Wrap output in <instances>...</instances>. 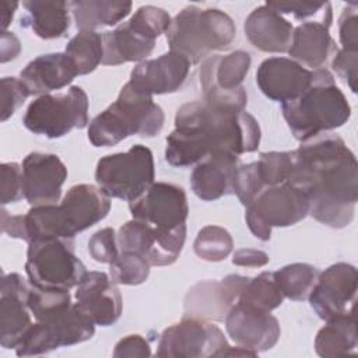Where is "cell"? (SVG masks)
Here are the masks:
<instances>
[{"mask_svg": "<svg viewBox=\"0 0 358 358\" xmlns=\"http://www.w3.org/2000/svg\"><path fill=\"white\" fill-rule=\"evenodd\" d=\"M288 183L301 189L309 200V214L331 228L351 224L358 201V164L345 141L322 133L292 151Z\"/></svg>", "mask_w": 358, "mask_h": 358, "instance_id": "6da1fadb", "label": "cell"}, {"mask_svg": "<svg viewBox=\"0 0 358 358\" xmlns=\"http://www.w3.org/2000/svg\"><path fill=\"white\" fill-rule=\"evenodd\" d=\"M260 126L246 110L214 106L193 101L183 103L175 115V130L166 137L165 159L186 168L217 150L235 155L253 152L260 144Z\"/></svg>", "mask_w": 358, "mask_h": 358, "instance_id": "7a4b0ae2", "label": "cell"}, {"mask_svg": "<svg viewBox=\"0 0 358 358\" xmlns=\"http://www.w3.org/2000/svg\"><path fill=\"white\" fill-rule=\"evenodd\" d=\"M281 110L291 133L301 143L341 127L351 116V106L327 69L313 70L308 90L282 103Z\"/></svg>", "mask_w": 358, "mask_h": 358, "instance_id": "3957f363", "label": "cell"}, {"mask_svg": "<svg viewBox=\"0 0 358 358\" xmlns=\"http://www.w3.org/2000/svg\"><path fill=\"white\" fill-rule=\"evenodd\" d=\"M164 122V110L152 96L126 83L117 99L90 122L88 140L94 147H110L134 134L154 137Z\"/></svg>", "mask_w": 358, "mask_h": 358, "instance_id": "277c9868", "label": "cell"}, {"mask_svg": "<svg viewBox=\"0 0 358 358\" xmlns=\"http://www.w3.org/2000/svg\"><path fill=\"white\" fill-rule=\"evenodd\" d=\"M165 34L169 50L197 64L210 53L227 49L236 35V28L232 18L218 8L201 10L187 6L172 18Z\"/></svg>", "mask_w": 358, "mask_h": 358, "instance_id": "5b68a950", "label": "cell"}, {"mask_svg": "<svg viewBox=\"0 0 358 358\" xmlns=\"http://www.w3.org/2000/svg\"><path fill=\"white\" fill-rule=\"evenodd\" d=\"M171 15L159 7L143 6L129 21L102 34L103 66L143 62L154 50L155 39L171 25Z\"/></svg>", "mask_w": 358, "mask_h": 358, "instance_id": "8992f818", "label": "cell"}, {"mask_svg": "<svg viewBox=\"0 0 358 358\" xmlns=\"http://www.w3.org/2000/svg\"><path fill=\"white\" fill-rule=\"evenodd\" d=\"M25 273L31 285L48 289L77 287L87 270L76 256L73 239H43L28 243Z\"/></svg>", "mask_w": 358, "mask_h": 358, "instance_id": "52a82bcc", "label": "cell"}, {"mask_svg": "<svg viewBox=\"0 0 358 358\" xmlns=\"http://www.w3.org/2000/svg\"><path fill=\"white\" fill-rule=\"evenodd\" d=\"M154 178L152 152L143 144L102 157L95 169L96 185L109 197L129 203L138 199L154 183Z\"/></svg>", "mask_w": 358, "mask_h": 358, "instance_id": "ba28073f", "label": "cell"}, {"mask_svg": "<svg viewBox=\"0 0 358 358\" xmlns=\"http://www.w3.org/2000/svg\"><path fill=\"white\" fill-rule=\"evenodd\" d=\"M22 123L34 134L60 138L88 124V96L78 85L64 94L41 95L28 105Z\"/></svg>", "mask_w": 358, "mask_h": 358, "instance_id": "9c48e42d", "label": "cell"}, {"mask_svg": "<svg viewBox=\"0 0 358 358\" xmlns=\"http://www.w3.org/2000/svg\"><path fill=\"white\" fill-rule=\"evenodd\" d=\"M309 214L308 196L296 186L285 182L266 186L255 200L246 206V224L257 239L266 242L273 227H291Z\"/></svg>", "mask_w": 358, "mask_h": 358, "instance_id": "30bf717a", "label": "cell"}, {"mask_svg": "<svg viewBox=\"0 0 358 358\" xmlns=\"http://www.w3.org/2000/svg\"><path fill=\"white\" fill-rule=\"evenodd\" d=\"M250 63V55L245 50H235L225 56H208L200 67L204 101L224 109L245 110L248 95L242 81Z\"/></svg>", "mask_w": 358, "mask_h": 358, "instance_id": "8fae6325", "label": "cell"}, {"mask_svg": "<svg viewBox=\"0 0 358 358\" xmlns=\"http://www.w3.org/2000/svg\"><path fill=\"white\" fill-rule=\"evenodd\" d=\"M228 347L218 326L208 320L185 316L161 333L155 354L166 358H208L222 357Z\"/></svg>", "mask_w": 358, "mask_h": 358, "instance_id": "7c38bea8", "label": "cell"}, {"mask_svg": "<svg viewBox=\"0 0 358 358\" xmlns=\"http://www.w3.org/2000/svg\"><path fill=\"white\" fill-rule=\"evenodd\" d=\"M186 239V224L173 229H159L138 220L123 224L116 241L120 252L143 256L150 266H169L179 257Z\"/></svg>", "mask_w": 358, "mask_h": 358, "instance_id": "4fadbf2b", "label": "cell"}, {"mask_svg": "<svg viewBox=\"0 0 358 358\" xmlns=\"http://www.w3.org/2000/svg\"><path fill=\"white\" fill-rule=\"evenodd\" d=\"M131 217L159 229L186 224L189 215L185 190L173 183L154 182L138 199L129 203Z\"/></svg>", "mask_w": 358, "mask_h": 358, "instance_id": "5bb4252c", "label": "cell"}, {"mask_svg": "<svg viewBox=\"0 0 358 358\" xmlns=\"http://www.w3.org/2000/svg\"><path fill=\"white\" fill-rule=\"evenodd\" d=\"M357 296V268L348 263H336L319 273L308 296L316 315L329 320L354 308Z\"/></svg>", "mask_w": 358, "mask_h": 358, "instance_id": "9a60e30c", "label": "cell"}, {"mask_svg": "<svg viewBox=\"0 0 358 358\" xmlns=\"http://www.w3.org/2000/svg\"><path fill=\"white\" fill-rule=\"evenodd\" d=\"M224 320L231 340L236 345L256 352L273 348L281 334L275 316L239 301L231 306Z\"/></svg>", "mask_w": 358, "mask_h": 358, "instance_id": "2e32d148", "label": "cell"}, {"mask_svg": "<svg viewBox=\"0 0 358 358\" xmlns=\"http://www.w3.org/2000/svg\"><path fill=\"white\" fill-rule=\"evenodd\" d=\"M248 281L249 277L229 274L221 281L208 280L193 285L185 296V316L214 322L224 320Z\"/></svg>", "mask_w": 358, "mask_h": 358, "instance_id": "e0dca14e", "label": "cell"}, {"mask_svg": "<svg viewBox=\"0 0 358 358\" xmlns=\"http://www.w3.org/2000/svg\"><path fill=\"white\" fill-rule=\"evenodd\" d=\"M24 199L32 206L56 204L67 179V168L55 154L31 152L22 161Z\"/></svg>", "mask_w": 358, "mask_h": 358, "instance_id": "ac0fdd59", "label": "cell"}, {"mask_svg": "<svg viewBox=\"0 0 358 358\" xmlns=\"http://www.w3.org/2000/svg\"><path fill=\"white\" fill-rule=\"evenodd\" d=\"M192 63L180 53L169 50L157 59L140 62L130 73L129 83L147 95L172 94L185 84Z\"/></svg>", "mask_w": 358, "mask_h": 358, "instance_id": "d6986e66", "label": "cell"}, {"mask_svg": "<svg viewBox=\"0 0 358 358\" xmlns=\"http://www.w3.org/2000/svg\"><path fill=\"white\" fill-rule=\"evenodd\" d=\"M313 70H309L289 57H268L263 60L256 73L260 91L275 102L296 99L312 84Z\"/></svg>", "mask_w": 358, "mask_h": 358, "instance_id": "ffe728a7", "label": "cell"}, {"mask_svg": "<svg viewBox=\"0 0 358 358\" xmlns=\"http://www.w3.org/2000/svg\"><path fill=\"white\" fill-rule=\"evenodd\" d=\"M31 282L18 273L4 274L0 285V345L17 348L31 323L27 296Z\"/></svg>", "mask_w": 358, "mask_h": 358, "instance_id": "44dd1931", "label": "cell"}, {"mask_svg": "<svg viewBox=\"0 0 358 358\" xmlns=\"http://www.w3.org/2000/svg\"><path fill=\"white\" fill-rule=\"evenodd\" d=\"M76 299L77 308L98 326H112L122 315V295L103 271H87L77 285Z\"/></svg>", "mask_w": 358, "mask_h": 358, "instance_id": "7402d4cb", "label": "cell"}, {"mask_svg": "<svg viewBox=\"0 0 358 358\" xmlns=\"http://www.w3.org/2000/svg\"><path fill=\"white\" fill-rule=\"evenodd\" d=\"M239 166V157L217 150L196 164L190 175L193 193L204 200L213 201L234 193V179Z\"/></svg>", "mask_w": 358, "mask_h": 358, "instance_id": "603a6c76", "label": "cell"}, {"mask_svg": "<svg viewBox=\"0 0 358 358\" xmlns=\"http://www.w3.org/2000/svg\"><path fill=\"white\" fill-rule=\"evenodd\" d=\"M330 24L331 8L323 14L320 21H306L294 28L291 46L288 49L289 59L303 67L313 70L323 69L329 57L337 52V46L329 31Z\"/></svg>", "mask_w": 358, "mask_h": 358, "instance_id": "cb8c5ba5", "label": "cell"}, {"mask_svg": "<svg viewBox=\"0 0 358 358\" xmlns=\"http://www.w3.org/2000/svg\"><path fill=\"white\" fill-rule=\"evenodd\" d=\"M59 207L74 238L78 232L85 231L108 215L110 197L99 186L81 183L67 190Z\"/></svg>", "mask_w": 358, "mask_h": 358, "instance_id": "d4e9b609", "label": "cell"}, {"mask_svg": "<svg viewBox=\"0 0 358 358\" xmlns=\"http://www.w3.org/2000/svg\"><path fill=\"white\" fill-rule=\"evenodd\" d=\"M245 35L259 50L266 53H288L294 27L267 3L256 7L245 20Z\"/></svg>", "mask_w": 358, "mask_h": 358, "instance_id": "484cf974", "label": "cell"}, {"mask_svg": "<svg viewBox=\"0 0 358 358\" xmlns=\"http://www.w3.org/2000/svg\"><path fill=\"white\" fill-rule=\"evenodd\" d=\"M78 76L76 66L66 53L41 55L31 60L20 73V80L29 95H45L69 85Z\"/></svg>", "mask_w": 358, "mask_h": 358, "instance_id": "4316f807", "label": "cell"}, {"mask_svg": "<svg viewBox=\"0 0 358 358\" xmlns=\"http://www.w3.org/2000/svg\"><path fill=\"white\" fill-rule=\"evenodd\" d=\"M357 345L354 308L326 320L315 338V351L324 358L347 357L357 351Z\"/></svg>", "mask_w": 358, "mask_h": 358, "instance_id": "83f0119b", "label": "cell"}, {"mask_svg": "<svg viewBox=\"0 0 358 358\" xmlns=\"http://www.w3.org/2000/svg\"><path fill=\"white\" fill-rule=\"evenodd\" d=\"M27 15L21 18V25L29 27L42 39H56L63 36L70 27V6L66 1L29 0L22 3Z\"/></svg>", "mask_w": 358, "mask_h": 358, "instance_id": "f1b7e54d", "label": "cell"}, {"mask_svg": "<svg viewBox=\"0 0 358 358\" xmlns=\"http://www.w3.org/2000/svg\"><path fill=\"white\" fill-rule=\"evenodd\" d=\"M39 322V320H38ZM56 348L70 347L90 340L95 333V323L87 317L76 303L42 320Z\"/></svg>", "mask_w": 358, "mask_h": 358, "instance_id": "f546056e", "label": "cell"}, {"mask_svg": "<svg viewBox=\"0 0 358 358\" xmlns=\"http://www.w3.org/2000/svg\"><path fill=\"white\" fill-rule=\"evenodd\" d=\"M69 6L80 31L116 25L130 14L133 7L131 1L124 0H76Z\"/></svg>", "mask_w": 358, "mask_h": 358, "instance_id": "4dcf8cb0", "label": "cell"}, {"mask_svg": "<svg viewBox=\"0 0 358 358\" xmlns=\"http://www.w3.org/2000/svg\"><path fill=\"white\" fill-rule=\"evenodd\" d=\"M64 53L71 59L78 76L92 73L103 59L102 34L81 29L66 45Z\"/></svg>", "mask_w": 358, "mask_h": 358, "instance_id": "1f68e13d", "label": "cell"}, {"mask_svg": "<svg viewBox=\"0 0 358 358\" xmlns=\"http://www.w3.org/2000/svg\"><path fill=\"white\" fill-rule=\"evenodd\" d=\"M319 273L320 271L312 264L292 263L281 267L273 274L284 298L305 301L308 299Z\"/></svg>", "mask_w": 358, "mask_h": 358, "instance_id": "d6a6232c", "label": "cell"}, {"mask_svg": "<svg viewBox=\"0 0 358 358\" xmlns=\"http://www.w3.org/2000/svg\"><path fill=\"white\" fill-rule=\"evenodd\" d=\"M238 301L252 308L271 312L282 303L284 295L275 282L274 274L263 271L255 278H249Z\"/></svg>", "mask_w": 358, "mask_h": 358, "instance_id": "836d02e7", "label": "cell"}, {"mask_svg": "<svg viewBox=\"0 0 358 358\" xmlns=\"http://www.w3.org/2000/svg\"><path fill=\"white\" fill-rule=\"evenodd\" d=\"M234 241L227 229L218 225L203 227L193 242L194 253L206 262L225 260L232 252Z\"/></svg>", "mask_w": 358, "mask_h": 358, "instance_id": "e575fe53", "label": "cell"}, {"mask_svg": "<svg viewBox=\"0 0 358 358\" xmlns=\"http://www.w3.org/2000/svg\"><path fill=\"white\" fill-rule=\"evenodd\" d=\"M148 274L150 263L133 252H120L109 264V277L116 284L138 285L148 278Z\"/></svg>", "mask_w": 358, "mask_h": 358, "instance_id": "d590c367", "label": "cell"}, {"mask_svg": "<svg viewBox=\"0 0 358 358\" xmlns=\"http://www.w3.org/2000/svg\"><path fill=\"white\" fill-rule=\"evenodd\" d=\"M257 162L264 186H275L288 182L292 171V151L262 152Z\"/></svg>", "mask_w": 358, "mask_h": 358, "instance_id": "8d00e7d4", "label": "cell"}, {"mask_svg": "<svg viewBox=\"0 0 358 358\" xmlns=\"http://www.w3.org/2000/svg\"><path fill=\"white\" fill-rule=\"evenodd\" d=\"M264 187L257 162H249L238 166L234 179V193L245 207L249 206Z\"/></svg>", "mask_w": 358, "mask_h": 358, "instance_id": "74e56055", "label": "cell"}, {"mask_svg": "<svg viewBox=\"0 0 358 358\" xmlns=\"http://www.w3.org/2000/svg\"><path fill=\"white\" fill-rule=\"evenodd\" d=\"M88 253L95 262L110 264L120 253L115 229L106 227L96 231L88 241Z\"/></svg>", "mask_w": 358, "mask_h": 358, "instance_id": "f35d334b", "label": "cell"}, {"mask_svg": "<svg viewBox=\"0 0 358 358\" xmlns=\"http://www.w3.org/2000/svg\"><path fill=\"white\" fill-rule=\"evenodd\" d=\"M29 96L28 90L20 78H1V122H6Z\"/></svg>", "mask_w": 358, "mask_h": 358, "instance_id": "ab89813d", "label": "cell"}, {"mask_svg": "<svg viewBox=\"0 0 358 358\" xmlns=\"http://www.w3.org/2000/svg\"><path fill=\"white\" fill-rule=\"evenodd\" d=\"M1 204L17 203L24 199L22 168L17 162L1 164Z\"/></svg>", "mask_w": 358, "mask_h": 358, "instance_id": "60d3db41", "label": "cell"}, {"mask_svg": "<svg viewBox=\"0 0 358 358\" xmlns=\"http://www.w3.org/2000/svg\"><path fill=\"white\" fill-rule=\"evenodd\" d=\"M338 36L343 45L341 49L358 52V14L355 1L347 4L338 18Z\"/></svg>", "mask_w": 358, "mask_h": 358, "instance_id": "b9f144b4", "label": "cell"}, {"mask_svg": "<svg viewBox=\"0 0 358 358\" xmlns=\"http://www.w3.org/2000/svg\"><path fill=\"white\" fill-rule=\"evenodd\" d=\"M357 66L358 52L337 49L331 62V69L350 87L352 92H357Z\"/></svg>", "mask_w": 358, "mask_h": 358, "instance_id": "7bdbcfd3", "label": "cell"}, {"mask_svg": "<svg viewBox=\"0 0 358 358\" xmlns=\"http://www.w3.org/2000/svg\"><path fill=\"white\" fill-rule=\"evenodd\" d=\"M151 348L148 341L140 334H129L117 341L113 350V357H150Z\"/></svg>", "mask_w": 358, "mask_h": 358, "instance_id": "ee69618b", "label": "cell"}, {"mask_svg": "<svg viewBox=\"0 0 358 358\" xmlns=\"http://www.w3.org/2000/svg\"><path fill=\"white\" fill-rule=\"evenodd\" d=\"M278 14H292L296 20L309 18L322 11L327 3H306V1H291V3H267Z\"/></svg>", "mask_w": 358, "mask_h": 358, "instance_id": "f6af8a7d", "label": "cell"}, {"mask_svg": "<svg viewBox=\"0 0 358 358\" xmlns=\"http://www.w3.org/2000/svg\"><path fill=\"white\" fill-rule=\"evenodd\" d=\"M270 262V257L266 252L252 248H243L235 250L232 256V263L242 267H263Z\"/></svg>", "mask_w": 358, "mask_h": 358, "instance_id": "bcb514c9", "label": "cell"}, {"mask_svg": "<svg viewBox=\"0 0 358 358\" xmlns=\"http://www.w3.org/2000/svg\"><path fill=\"white\" fill-rule=\"evenodd\" d=\"M1 231L3 234L25 241V218L24 215H10L4 208L1 210Z\"/></svg>", "mask_w": 358, "mask_h": 358, "instance_id": "7dc6e473", "label": "cell"}, {"mask_svg": "<svg viewBox=\"0 0 358 358\" xmlns=\"http://www.w3.org/2000/svg\"><path fill=\"white\" fill-rule=\"evenodd\" d=\"M0 62L7 63L13 59H15L21 50V43L18 38L13 32H1V41H0Z\"/></svg>", "mask_w": 358, "mask_h": 358, "instance_id": "c3c4849f", "label": "cell"}, {"mask_svg": "<svg viewBox=\"0 0 358 358\" xmlns=\"http://www.w3.org/2000/svg\"><path fill=\"white\" fill-rule=\"evenodd\" d=\"M3 6V13H1V28H3V32L7 29V27L10 25V22L13 21V17H14V11L17 10L18 7V3L15 1H3L1 3Z\"/></svg>", "mask_w": 358, "mask_h": 358, "instance_id": "681fc988", "label": "cell"}]
</instances>
